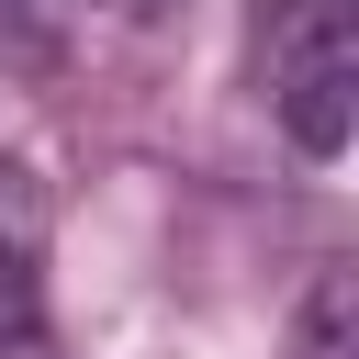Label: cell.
I'll return each instance as SVG.
<instances>
[{
  "label": "cell",
  "instance_id": "obj_1",
  "mask_svg": "<svg viewBox=\"0 0 359 359\" xmlns=\"http://www.w3.org/2000/svg\"><path fill=\"white\" fill-rule=\"evenodd\" d=\"M258 90H269V123L303 157H348V123H359V22H348V0H269L258 11Z\"/></svg>",
  "mask_w": 359,
  "mask_h": 359
},
{
  "label": "cell",
  "instance_id": "obj_2",
  "mask_svg": "<svg viewBox=\"0 0 359 359\" xmlns=\"http://www.w3.org/2000/svg\"><path fill=\"white\" fill-rule=\"evenodd\" d=\"M45 325V180L0 157V348Z\"/></svg>",
  "mask_w": 359,
  "mask_h": 359
},
{
  "label": "cell",
  "instance_id": "obj_3",
  "mask_svg": "<svg viewBox=\"0 0 359 359\" xmlns=\"http://www.w3.org/2000/svg\"><path fill=\"white\" fill-rule=\"evenodd\" d=\"M303 359H348V269L314 280V303H303Z\"/></svg>",
  "mask_w": 359,
  "mask_h": 359
},
{
  "label": "cell",
  "instance_id": "obj_4",
  "mask_svg": "<svg viewBox=\"0 0 359 359\" xmlns=\"http://www.w3.org/2000/svg\"><path fill=\"white\" fill-rule=\"evenodd\" d=\"M67 11H90V22H123V34H146V22H168L180 0H67Z\"/></svg>",
  "mask_w": 359,
  "mask_h": 359
}]
</instances>
